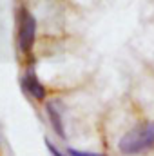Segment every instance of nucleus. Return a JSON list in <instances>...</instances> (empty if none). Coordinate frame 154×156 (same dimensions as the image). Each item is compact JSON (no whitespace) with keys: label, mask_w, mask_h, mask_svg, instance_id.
Here are the masks:
<instances>
[{"label":"nucleus","mask_w":154,"mask_h":156,"mask_svg":"<svg viewBox=\"0 0 154 156\" xmlns=\"http://www.w3.org/2000/svg\"><path fill=\"white\" fill-rule=\"evenodd\" d=\"M44 144H45V149H47V153H49L51 156H69V153H64L62 149H58L56 144H53L49 138H45Z\"/></svg>","instance_id":"5"},{"label":"nucleus","mask_w":154,"mask_h":156,"mask_svg":"<svg viewBox=\"0 0 154 156\" xmlns=\"http://www.w3.org/2000/svg\"><path fill=\"white\" fill-rule=\"evenodd\" d=\"M154 149V120H149L131 131H127L118 140V151L123 156L143 154Z\"/></svg>","instance_id":"1"},{"label":"nucleus","mask_w":154,"mask_h":156,"mask_svg":"<svg viewBox=\"0 0 154 156\" xmlns=\"http://www.w3.org/2000/svg\"><path fill=\"white\" fill-rule=\"evenodd\" d=\"M22 87H24V91H26L31 98H35L37 102H44L45 96H47V91H45L44 83L37 78V75H35L33 71H27V73L22 76Z\"/></svg>","instance_id":"3"},{"label":"nucleus","mask_w":154,"mask_h":156,"mask_svg":"<svg viewBox=\"0 0 154 156\" xmlns=\"http://www.w3.org/2000/svg\"><path fill=\"white\" fill-rule=\"evenodd\" d=\"M67 153L69 156H105L102 154V153H91V151H80V149H67Z\"/></svg>","instance_id":"6"},{"label":"nucleus","mask_w":154,"mask_h":156,"mask_svg":"<svg viewBox=\"0 0 154 156\" xmlns=\"http://www.w3.org/2000/svg\"><path fill=\"white\" fill-rule=\"evenodd\" d=\"M45 115H47V120H49L51 129H53L60 138H65L64 120H62V113H60L56 102H47V104H45Z\"/></svg>","instance_id":"4"},{"label":"nucleus","mask_w":154,"mask_h":156,"mask_svg":"<svg viewBox=\"0 0 154 156\" xmlns=\"http://www.w3.org/2000/svg\"><path fill=\"white\" fill-rule=\"evenodd\" d=\"M35 42H37V20L29 11L22 9L18 24V47L22 53H29Z\"/></svg>","instance_id":"2"}]
</instances>
